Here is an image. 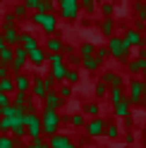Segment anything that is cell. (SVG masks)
<instances>
[{
	"label": "cell",
	"mask_w": 146,
	"mask_h": 148,
	"mask_svg": "<svg viewBox=\"0 0 146 148\" xmlns=\"http://www.w3.org/2000/svg\"><path fill=\"white\" fill-rule=\"evenodd\" d=\"M113 115H115L117 119H127V117H132V105H129V100L122 98L120 103H115V105H113Z\"/></svg>",
	"instance_id": "9a60e30c"
},
{
	"label": "cell",
	"mask_w": 146,
	"mask_h": 148,
	"mask_svg": "<svg viewBox=\"0 0 146 148\" xmlns=\"http://www.w3.org/2000/svg\"><path fill=\"white\" fill-rule=\"evenodd\" d=\"M0 134H10V119L0 117Z\"/></svg>",
	"instance_id": "f6af8a7d"
},
{
	"label": "cell",
	"mask_w": 146,
	"mask_h": 148,
	"mask_svg": "<svg viewBox=\"0 0 146 148\" xmlns=\"http://www.w3.org/2000/svg\"><path fill=\"white\" fill-rule=\"evenodd\" d=\"M103 136H105V138H117V136H120V127H117L115 122H108V124H105Z\"/></svg>",
	"instance_id": "d590c367"
},
{
	"label": "cell",
	"mask_w": 146,
	"mask_h": 148,
	"mask_svg": "<svg viewBox=\"0 0 146 148\" xmlns=\"http://www.w3.org/2000/svg\"><path fill=\"white\" fill-rule=\"evenodd\" d=\"M65 72H67V64H55V67H50L48 77L55 81V84H62V79H65Z\"/></svg>",
	"instance_id": "603a6c76"
},
{
	"label": "cell",
	"mask_w": 146,
	"mask_h": 148,
	"mask_svg": "<svg viewBox=\"0 0 146 148\" xmlns=\"http://www.w3.org/2000/svg\"><path fill=\"white\" fill-rule=\"evenodd\" d=\"M12 55H14V48H12V45H3V48H0V64H7V67H10Z\"/></svg>",
	"instance_id": "83f0119b"
},
{
	"label": "cell",
	"mask_w": 146,
	"mask_h": 148,
	"mask_svg": "<svg viewBox=\"0 0 146 148\" xmlns=\"http://www.w3.org/2000/svg\"><path fill=\"white\" fill-rule=\"evenodd\" d=\"M65 84H70V86H74L77 81H79V69L77 67H67V72H65Z\"/></svg>",
	"instance_id": "f546056e"
},
{
	"label": "cell",
	"mask_w": 146,
	"mask_h": 148,
	"mask_svg": "<svg viewBox=\"0 0 146 148\" xmlns=\"http://www.w3.org/2000/svg\"><path fill=\"white\" fill-rule=\"evenodd\" d=\"M0 93H5V96H12V93H14V81H12V77L0 79Z\"/></svg>",
	"instance_id": "f1b7e54d"
},
{
	"label": "cell",
	"mask_w": 146,
	"mask_h": 148,
	"mask_svg": "<svg viewBox=\"0 0 146 148\" xmlns=\"http://www.w3.org/2000/svg\"><path fill=\"white\" fill-rule=\"evenodd\" d=\"M3 45H5V43H3V41H0V48H3Z\"/></svg>",
	"instance_id": "11a10c76"
},
{
	"label": "cell",
	"mask_w": 146,
	"mask_h": 148,
	"mask_svg": "<svg viewBox=\"0 0 146 148\" xmlns=\"http://www.w3.org/2000/svg\"><path fill=\"white\" fill-rule=\"evenodd\" d=\"M65 64H67V67H79L81 58H79L77 53H70V55H65Z\"/></svg>",
	"instance_id": "b9f144b4"
},
{
	"label": "cell",
	"mask_w": 146,
	"mask_h": 148,
	"mask_svg": "<svg viewBox=\"0 0 146 148\" xmlns=\"http://www.w3.org/2000/svg\"><path fill=\"white\" fill-rule=\"evenodd\" d=\"M101 81H103L108 88H115V86H122V84H125V79H122L117 72H113V69H105V72L101 74Z\"/></svg>",
	"instance_id": "5bb4252c"
},
{
	"label": "cell",
	"mask_w": 146,
	"mask_h": 148,
	"mask_svg": "<svg viewBox=\"0 0 146 148\" xmlns=\"http://www.w3.org/2000/svg\"><path fill=\"white\" fill-rule=\"evenodd\" d=\"M43 50L45 53H60L62 50V38H60V36H45Z\"/></svg>",
	"instance_id": "d6986e66"
},
{
	"label": "cell",
	"mask_w": 146,
	"mask_h": 148,
	"mask_svg": "<svg viewBox=\"0 0 146 148\" xmlns=\"http://www.w3.org/2000/svg\"><path fill=\"white\" fill-rule=\"evenodd\" d=\"M125 143H134V134H132V132L125 134Z\"/></svg>",
	"instance_id": "7dc6e473"
},
{
	"label": "cell",
	"mask_w": 146,
	"mask_h": 148,
	"mask_svg": "<svg viewBox=\"0 0 146 148\" xmlns=\"http://www.w3.org/2000/svg\"><path fill=\"white\" fill-rule=\"evenodd\" d=\"M89 143H91V138H89V136H81L79 141H77V146H79V148H84V146H89Z\"/></svg>",
	"instance_id": "bcb514c9"
},
{
	"label": "cell",
	"mask_w": 146,
	"mask_h": 148,
	"mask_svg": "<svg viewBox=\"0 0 146 148\" xmlns=\"http://www.w3.org/2000/svg\"><path fill=\"white\" fill-rule=\"evenodd\" d=\"M127 100H129V105H136V108H146V84H144L141 79H132V81H129Z\"/></svg>",
	"instance_id": "277c9868"
},
{
	"label": "cell",
	"mask_w": 146,
	"mask_h": 148,
	"mask_svg": "<svg viewBox=\"0 0 146 148\" xmlns=\"http://www.w3.org/2000/svg\"><path fill=\"white\" fill-rule=\"evenodd\" d=\"M98 31H101L105 38L115 36V19H113V17H103V19H101V24H98Z\"/></svg>",
	"instance_id": "44dd1931"
},
{
	"label": "cell",
	"mask_w": 146,
	"mask_h": 148,
	"mask_svg": "<svg viewBox=\"0 0 146 148\" xmlns=\"http://www.w3.org/2000/svg\"><path fill=\"white\" fill-rule=\"evenodd\" d=\"M0 148H24V141H14L10 134H0Z\"/></svg>",
	"instance_id": "cb8c5ba5"
},
{
	"label": "cell",
	"mask_w": 146,
	"mask_h": 148,
	"mask_svg": "<svg viewBox=\"0 0 146 148\" xmlns=\"http://www.w3.org/2000/svg\"><path fill=\"white\" fill-rule=\"evenodd\" d=\"M0 41L5 45H19V29L12 26V29H3L0 31Z\"/></svg>",
	"instance_id": "2e32d148"
},
{
	"label": "cell",
	"mask_w": 146,
	"mask_h": 148,
	"mask_svg": "<svg viewBox=\"0 0 146 148\" xmlns=\"http://www.w3.org/2000/svg\"><path fill=\"white\" fill-rule=\"evenodd\" d=\"M79 112L84 117H101V105H98V100H89V103L81 105Z\"/></svg>",
	"instance_id": "ffe728a7"
},
{
	"label": "cell",
	"mask_w": 146,
	"mask_h": 148,
	"mask_svg": "<svg viewBox=\"0 0 146 148\" xmlns=\"http://www.w3.org/2000/svg\"><path fill=\"white\" fill-rule=\"evenodd\" d=\"M105 124H108V119H103V117H89L84 124V134L89 138H98V136H103Z\"/></svg>",
	"instance_id": "ba28073f"
},
{
	"label": "cell",
	"mask_w": 146,
	"mask_h": 148,
	"mask_svg": "<svg viewBox=\"0 0 146 148\" xmlns=\"http://www.w3.org/2000/svg\"><path fill=\"white\" fill-rule=\"evenodd\" d=\"M96 3L94 0H79V12H84V14H94L96 12Z\"/></svg>",
	"instance_id": "d6a6232c"
},
{
	"label": "cell",
	"mask_w": 146,
	"mask_h": 148,
	"mask_svg": "<svg viewBox=\"0 0 146 148\" xmlns=\"http://www.w3.org/2000/svg\"><path fill=\"white\" fill-rule=\"evenodd\" d=\"M19 22H17V17L12 12H5L3 14V29H12V26H17Z\"/></svg>",
	"instance_id": "f35d334b"
},
{
	"label": "cell",
	"mask_w": 146,
	"mask_h": 148,
	"mask_svg": "<svg viewBox=\"0 0 146 148\" xmlns=\"http://www.w3.org/2000/svg\"><path fill=\"white\" fill-rule=\"evenodd\" d=\"M67 122L74 127V129H84V124H86V117L81 115V112H74V115H70V119Z\"/></svg>",
	"instance_id": "1f68e13d"
},
{
	"label": "cell",
	"mask_w": 146,
	"mask_h": 148,
	"mask_svg": "<svg viewBox=\"0 0 146 148\" xmlns=\"http://www.w3.org/2000/svg\"><path fill=\"white\" fill-rule=\"evenodd\" d=\"M22 5L29 12H36V10H39V5H41V0H22Z\"/></svg>",
	"instance_id": "ee69618b"
},
{
	"label": "cell",
	"mask_w": 146,
	"mask_h": 148,
	"mask_svg": "<svg viewBox=\"0 0 146 148\" xmlns=\"http://www.w3.org/2000/svg\"><path fill=\"white\" fill-rule=\"evenodd\" d=\"M24 129H26V138H39V136H43V132H41V117H39L36 110L24 112Z\"/></svg>",
	"instance_id": "52a82bcc"
},
{
	"label": "cell",
	"mask_w": 146,
	"mask_h": 148,
	"mask_svg": "<svg viewBox=\"0 0 146 148\" xmlns=\"http://www.w3.org/2000/svg\"><path fill=\"white\" fill-rule=\"evenodd\" d=\"M139 58H144V60H146V45H141V48H139Z\"/></svg>",
	"instance_id": "c3c4849f"
},
{
	"label": "cell",
	"mask_w": 146,
	"mask_h": 148,
	"mask_svg": "<svg viewBox=\"0 0 146 148\" xmlns=\"http://www.w3.org/2000/svg\"><path fill=\"white\" fill-rule=\"evenodd\" d=\"M12 81H14V91H22V93H29V91H31V77L26 72L14 74Z\"/></svg>",
	"instance_id": "7c38bea8"
},
{
	"label": "cell",
	"mask_w": 146,
	"mask_h": 148,
	"mask_svg": "<svg viewBox=\"0 0 146 148\" xmlns=\"http://www.w3.org/2000/svg\"><path fill=\"white\" fill-rule=\"evenodd\" d=\"M105 48H108V53H110V58H115L117 62H127V60H129V50L132 48H127L120 36H110Z\"/></svg>",
	"instance_id": "8992f818"
},
{
	"label": "cell",
	"mask_w": 146,
	"mask_h": 148,
	"mask_svg": "<svg viewBox=\"0 0 146 148\" xmlns=\"http://www.w3.org/2000/svg\"><path fill=\"white\" fill-rule=\"evenodd\" d=\"M31 100H34L31 93H22V91H14V93L10 96V103H12L14 108H19V110H24L26 105L31 103Z\"/></svg>",
	"instance_id": "ac0fdd59"
},
{
	"label": "cell",
	"mask_w": 146,
	"mask_h": 148,
	"mask_svg": "<svg viewBox=\"0 0 146 148\" xmlns=\"http://www.w3.org/2000/svg\"><path fill=\"white\" fill-rule=\"evenodd\" d=\"M141 136H144V141H146V127H144V132H141Z\"/></svg>",
	"instance_id": "816d5d0a"
},
{
	"label": "cell",
	"mask_w": 146,
	"mask_h": 148,
	"mask_svg": "<svg viewBox=\"0 0 146 148\" xmlns=\"http://www.w3.org/2000/svg\"><path fill=\"white\" fill-rule=\"evenodd\" d=\"M55 7H58V14L60 19L65 22H77L79 19V0H55Z\"/></svg>",
	"instance_id": "5b68a950"
},
{
	"label": "cell",
	"mask_w": 146,
	"mask_h": 148,
	"mask_svg": "<svg viewBox=\"0 0 146 148\" xmlns=\"http://www.w3.org/2000/svg\"><path fill=\"white\" fill-rule=\"evenodd\" d=\"M141 74H144V79H141V81H144V84H146V69H144V72H141Z\"/></svg>",
	"instance_id": "f907efd6"
},
{
	"label": "cell",
	"mask_w": 146,
	"mask_h": 148,
	"mask_svg": "<svg viewBox=\"0 0 146 148\" xmlns=\"http://www.w3.org/2000/svg\"><path fill=\"white\" fill-rule=\"evenodd\" d=\"M26 58H29V64H31V67H43L48 53L43 50V45H39V48H34V50H26Z\"/></svg>",
	"instance_id": "30bf717a"
},
{
	"label": "cell",
	"mask_w": 146,
	"mask_h": 148,
	"mask_svg": "<svg viewBox=\"0 0 146 148\" xmlns=\"http://www.w3.org/2000/svg\"><path fill=\"white\" fill-rule=\"evenodd\" d=\"M94 50H96V45L91 43V41H84V43L77 45V55H79V58H91Z\"/></svg>",
	"instance_id": "d4e9b609"
},
{
	"label": "cell",
	"mask_w": 146,
	"mask_h": 148,
	"mask_svg": "<svg viewBox=\"0 0 146 148\" xmlns=\"http://www.w3.org/2000/svg\"><path fill=\"white\" fill-rule=\"evenodd\" d=\"M55 93H58L62 100H67V98H72V86L62 81V84H58V86H55Z\"/></svg>",
	"instance_id": "836d02e7"
},
{
	"label": "cell",
	"mask_w": 146,
	"mask_h": 148,
	"mask_svg": "<svg viewBox=\"0 0 146 148\" xmlns=\"http://www.w3.org/2000/svg\"><path fill=\"white\" fill-rule=\"evenodd\" d=\"M98 10H101V14H103V17H113L115 5H113V3H101V5H98Z\"/></svg>",
	"instance_id": "7bdbcfd3"
},
{
	"label": "cell",
	"mask_w": 146,
	"mask_h": 148,
	"mask_svg": "<svg viewBox=\"0 0 146 148\" xmlns=\"http://www.w3.org/2000/svg\"><path fill=\"white\" fill-rule=\"evenodd\" d=\"M45 62H48L50 67H55V64H65V55H62V53H48Z\"/></svg>",
	"instance_id": "8d00e7d4"
},
{
	"label": "cell",
	"mask_w": 146,
	"mask_h": 148,
	"mask_svg": "<svg viewBox=\"0 0 146 148\" xmlns=\"http://www.w3.org/2000/svg\"><path fill=\"white\" fill-rule=\"evenodd\" d=\"M134 14L139 22H146V3L144 0H134Z\"/></svg>",
	"instance_id": "4dcf8cb0"
},
{
	"label": "cell",
	"mask_w": 146,
	"mask_h": 148,
	"mask_svg": "<svg viewBox=\"0 0 146 148\" xmlns=\"http://www.w3.org/2000/svg\"><path fill=\"white\" fill-rule=\"evenodd\" d=\"M0 117H3V108H0Z\"/></svg>",
	"instance_id": "db71d44e"
},
{
	"label": "cell",
	"mask_w": 146,
	"mask_h": 148,
	"mask_svg": "<svg viewBox=\"0 0 146 148\" xmlns=\"http://www.w3.org/2000/svg\"><path fill=\"white\" fill-rule=\"evenodd\" d=\"M24 148H48V141L43 136L39 138H29V143H24Z\"/></svg>",
	"instance_id": "60d3db41"
},
{
	"label": "cell",
	"mask_w": 146,
	"mask_h": 148,
	"mask_svg": "<svg viewBox=\"0 0 146 148\" xmlns=\"http://www.w3.org/2000/svg\"><path fill=\"white\" fill-rule=\"evenodd\" d=\"M94 58L98 60V62H105L108 58H110V53H108V48H105V45H96V50H94Z\"/></svg>",
	"instance_id": "74e56055"
},
{
	"label": "cell",
	"mask_w": 146,
	"mask_h": 148,
	"mask_svg": "<svg viewBox=\"0 0 146 148\" xmlns=\"http://www.w3.org/2000/svg\"><path fill=\"white\" fill-rule=\"evenodd\" d=\"M120 38H122V43L127 48H141V45H146V36L141 31H136V29H125V34Z\"/></svg>",
	"instance_id": "9c48e42d"
},
{
	"label": "cell",
	"mask_w": 146,
	"mask_h": 148,
	"mask_svg": "<svg viewBox=\"0 0 146 148\" xmlns=\"http://www.w3.org/2000/svg\"><path fill=\"white\" fill-rule=\"evenodd\" d=\"M10 12L17 17V22H24V19H26V14H29V10H26V7H24L22 3H17V5L12 7V10H10Z\"/></svg>",
	"instance_id": "e575fe53"
},
{
	"label": "cell",
	"mask_w": 146,
	"mask_h": 148,
	"mask_svg": "<svg viewBox=\"0 0 146 148\" xmlns=\"http://www.w3.org/2000/svg\"><path fill=\"white\" fill-rule=\"evenodd\" d=\"M127 69H129V74H141L146 69V60L144 58H129L127 60Z\"/></svg>",
	"instance_id": "7402d4cb"
},
{
	"label": "cell",
	"mask_w": 146,
	"mask_h": 148,
	"mask_svg": "<svg viewBox=\"0 0 146 148\" xmlns=\"http://www.w3.org/2000/svg\"><path fill=\"white\" fill-rule=\"evenodd\" d=\"M19 45L24 50H34V48H39V38L31 34V31H19Z\"/></svg>",
	"instance_id": "e0dca14e"
},
{
	"label": "cell",
	"mask_w": 146,
	"mask_h": 148,
	"mask_svg": "<svg viewBox=\"0 0 146 148\" xmlns=\"http://www.w3.org/2000/svg\"><path fill=\"white\" fill-rule=\"evenodd\" d=\"M55 86H58V84L48 77V74H45V77L34 74V77H31V91H29V93H31L34 100H43V96L48 93V91H55Z\"/></svg>",
	"instance_id": "3957f363"
},
{
	"label": "cell",
	"mask_w": 146,
	"mask_h": 148,
	"mask_svg": "<svg viewBox=\"0 0 146 148\" xmlns=\"http://www.w3.org/2000/svg\"><path fill=\"white\" fill-rule=\"evenodd\" d=\"M45 141H48V148H67V146L72 143V136L65 134V132H58V134L48 136Z\"/></svg>",
	"instance_id": "8fae6325"
},
{
	"label": "cell",
	"mask_w": 146,
	"mask_h": 148,
	"mask_svg": "<svg viewBox=\"0 0 146 148\" xmlns=\"http://www.w3.org/2000/svg\"><path fill=\"white\" fill-rule=\"evenodd\" d=\"M67 148H79V146H77V143H74V141H72V143H70V146H67Z\"/></svg>",
	"instance_id": "681fc988"
},
{
	"label": "cell",
	"mask_w": 146,
	"mask_h": 148,
	"mask_svg": "<svg viewBox=\"0 0 146 148\" xmlns=\"http://www.w3.org/2000/svg\"><path fill=\"white\" fill-rule=\"evenodd\" d=\"M103 148H108V146H103Z\"/></svg>",
	"instance_id": "9f6ffc18"
},
{
	"label": "cell",
	"mask_w": 146,
	"mask_h": 148,
	"mask_svg": "<svg viewBox=\"0 0 146 148\" xmlns=\"http://www.w3.org/2000/svg\"><path fill=\"white\" fill-rule=\"evenodd\" d=\"M31 24L39 26L45 36H55V31H58V14L55 12H31Z\"/></svg>",
	"instance_id": "7a4b0ae2"
},
{
	"label": "cell",
	"mask_w": 146,
	"mask_h": 148,
	"mask_svg": "<svg viewBox=\"0 0 146 148\" xmlns=\"http://www.w3.org/2000/svg\"><path fill=\"white\" fill-rule=\"evenodd\" d=\"M79 67H84L86 72H98V69H101V62L91 55V58H81V64H79Z\"/></svg>",
	"instance_id": "484cf974"
},
{
	"label": "cell",
	"mask_w": 146,
	"mask_h": 148,
	"mask_svg": "<svg viewBox=\"0 0 146 148\" xmlns=\"http://www.w3.org/2000/svg\"><path fill=\"white\" fill-rule=\"evenodd\" d=\"M41 103H43V108H45V110H60L62 105H65V100H62V98L55 93V91H48V93L43 96Z\"/></svg>",
	"instance_id": "4fadbf2b"
},
{
	"label": "cell",
	"mask_w": 146,
	"mask_h": 148,
	"mask_svg": "<svg viewBox=\"0 0 146 148\" xmlns=\"http://www.w3.org/2000/svg\"><path fill=\"white\" fill-rule=\"evenodd\" d=\"M108 98H110V103L115 105V103H120L122 98H127V93H125L122 86H115V88H108Z\"/></svg>",
	"instance_id": "4316f807"
},
{
	"label": "cell",
	"mask_w": 146,
	"mask_h": 148,
	"mask_svg": "<svg viewBox=\"0 0 146 148\" xmlns=\"http://www.w3.org/2000/svg\"><path fill=\"white\" fill-rule=\"evenodd\" d=\"M94 96L96 98H108V86L103 84V81H96L94 84Z\"/></svg>",
	"instance_id": "ab89813d"
},
{
	"label": "cell",
	"mask_w": 146,
	"mask_h": 148,
	"mask_svg": "<svg viewBox=\"0 0 146 148\" xmlns=\"http://www.w3.org/2000/svg\"><path fill=\"white\" fill-rule=\"evenodd\" d=\"M94 3H96V5H101V3H103V0H94Z\"/></svg>",
	"instance_id": "f5cc1de1"
},
{
	"label": "cell",
	"mask_w": 146,
	"mask_h": 148,
	"mask_svg": "<svg viewBox=\"0 0 146 148\" xmlns=\"http://www.w3.org/2000/svg\"><path fill=\"white\" fill-rule=\"evenodd\" d=\"M39 117H41V132H43L45 138L60 132V127H62V115L58 112V110H45V108H43V112H41Z\"/></svg>",
	"instance_id": "6da1fadb"
}]
</instances>
